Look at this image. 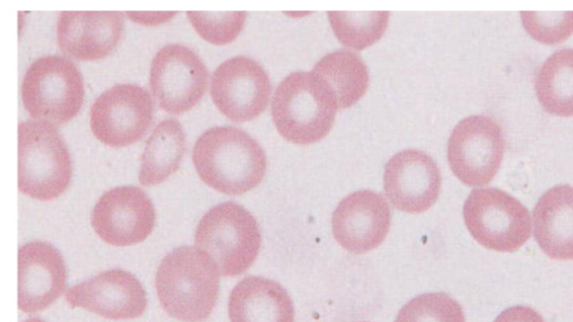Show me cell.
Returning a JSON list of instances; mask_svg holds the SVG:
<instances>
[{
  "instance_id": "cell-1",
  "label": "cell",
  "mask_w": 573,
  "mask_h": 322,
  "mask_svg": "<svg viewBox=\"0 0 573 322\" xmlns=\"http://www.w3.org/2000/svg\"><path fill=\"white\" fill-rule=\"evenodd\" d=\"M200 179L225 195H242L258 187L267 172L262 146L236 127H215L203 133L193 149Z\"/></svg>"
},
{
  "instance_id": "cell-2",
  "label": "cell",
  "mask_w": 573,
  "mask_h": 322,
  "mask_svg": "<svg viewBox=\"0 0 573 322\" xmlns=\"http://www.w3.org/2000/svg\"><path fill=\"white\" fill-rule=\"evenodd\" d=\"M214 260L197 247H182L163 259L156 290L163 310L183 322H203L213 312L220 292Z\"/></svg>"
},
{
  "instance_id": "cell-3",
  "label": "cell",
  "mask_w": 573,
  "mask_h": 322,
  "mask_svg": "<svg viewBox=\"0 0 573 322\" xmlns=\"http://www.w3.org/2000/svg\"><path fill=\"white\" fill-rule=\"evenodd\" d=\"M339 110L338 97L318 74L294 72L277 88L272 114L279 133L289 142L312 144L333 128Z\"/></svg>"
},
{
  "instance_id": "cell-4",
  "label": "cell",
  "mask_w": 573,
  "mask_h": 322,
  "mask_svg": "<svg viewBox=\"0 0 573 322\" xmlns=\"http://www.w3.org/2000/svg\"><path fill=\"white\" fill-rule=\"evenodd\" d=\"M262 240L254 215L234 202L211 208L195 233V247L214 260L224 277L247 272L259 256Z\"/></svg>"
},
{
  "instance_id": "cell-5",
  "label": "cell",
  "mask_w": 573,
  "mask_h": 322,
  "mask_svg": "<svg viewBox=\"0 0 573 322\" xmlns=\"http://www.w3.org/2000/svg\"><path fill=\"white\" fill-rule=\"evenodd\" d=\"M72 180L67 147L54 125L28 120L19 126V189L39 201L61 196Z\"/></svg>"
},
{
  "instance_id": "cell-6",
  "label": "cell",
  "mask_w": 573,
  "mask_h": 322,
  "mask_svg": "<svg viewBox=\"0 0 573 322\" xmlns=\"http://www.w3.org/2000/svg\"><path fill=\"white\" fill-rule=\"evenodd\" d=\"M22 99L32 118L54 126L71 121L85 100L84 77L67 58L50 55L35 61L22 85Z\"/></svg>"
},
{
  "instance_id": "cell-7",
  "label": "cell",
  "mask_w": 573,
  "mask_h": 322,
  "mask_svg": "<svg viewBox=\"0 0 573 322\" xmlns=\"http://www.w3.org/2000/svg\"><path fill=\"white\" fill-rule=\"evenodd\" d=\"M463 214L470 235L488 250L519 251L532 235L529 210L499 189L474 190L465 202Z\"/></svg>"
},
{
  "instance_id": "cell-8",
  "label": "cell",
  "mask_w": 573,
  "mask_h": 322,
  "mask_svg": "<svg viewBox=\"0 0 573 322\" xmlns=\"http://www.w3.org/2000/svg\"><path fill=\"white\" fill-rule=\"evenodd\" d=\"M505 151L501 126L487 116H470L453 130L447 157L454 175L463 184L484 187L498 175Z\"/></svg>"
},
{
  "instance_id": "cell-9",
  "label": "cell",
  "mask_w": 573,
  "mask_h": 322,
  "mask_svg": "<svg viewBox=\"0 0 573 322\" xmlns=\"http://www.w3.org/2000/svg\"><path fill=\"white\" fill-rule=\"evenodd\" d=\"M208 68L191 49L170 44L150 65L149 87L160 109L171 115L191 111L208 89Z\"/></svg>"
},
{
  "instance_id": "cell-10",
  "label": "cell",
  "mask_w": 573,
  "mask_h": 322,
  "mask_svg": "<svg viewBox=\"0 0 573 322\" xmlns=\"http://www.w3.org/2000/svg\"><path fill=\"white\" fill-rule=\"evenodd\" d=\"M270 78L256 61L237 56L222 63L211 79L214 105L227 119L248 122L257 119L268 107Z\"/></svg>"
},
{
  "instance_id": "cell-11",
  "label": "cell",
  "mask_w": 573,
  "mask_h": 322,
  "mask_svg": "<svg viewBox=\"0 0 573 322\" xmlns=\"http://www.w3.org/2000/svg\"><path fill=\"white\" fill-rule=\"evenodd\" d=\"M92 130L103 143L124 148L140 141L153 121V104L141 87L119 85L104 93L92 108Z\"/></svg>"
},
{
  "instance_id": "cell-12",
  "label": "cell",
  "mask_w": 573,
  "mask_h": 322,
  "mask_svg": "<svg viewBox=\"0 0 573 322\" xmlns=\"http://www.w3.org/2000/svg\"><path fill=\"white\" fill-rule=\"evenodd\" d=\"M156 212L149 196L138 187L107 192L96 204L92 224L106 244L130 247L141 244L153 230Z\"/></svg>"
},
{
  "instance_id": "cell-13",
  "label": "cell",
  "mask_w": 573,
  "mask_h": 322,
  "mask_svg": "<svg viewBox=\"0 0 573 322\" xmlns=\"http://www.w3.org/2000/svg\"><path fill=\"white\" fill-rule=\"evenodd\" d=\"M383 186L395 208L422 214L436 204L442 190V174L436 161L427 153L403 150L388 161Z\"/></svg>"
},
{
  "instance_id": "cell-14",
  "label": "cell",
  "mask_w": 573,
  "mask_h": 322,
  "mask_svg": "<svg viewBox=\"0 0 573 322\" xmlns=\"http://www.w3.org/2000/svg\"><path fill=\"white\" fill-rule=\"evenodd\" d=\"M338 244L353 255L379 248L391 227V211L385 198L372 191L356 192L337 207L332 218Z\"/></svg>"
},
{
  "instance_id": "cell-15",
  "label": "cell",
  "mask_w": 573,
  "mask_h": 322,
  "mask_svg": "<svg viewBox=\"0 0 573 322\" xmlns=\"http://www.w3.org/2000/svg\"><path fill=\"white\" fill-rule=\"evenodd\" d=\"M65 300L72 308H82L112 320L136 319L147 308V294L130 272L110 270L70 288Z\"/></svg>"
},
{
  "instance_id": "cell-16",
  "label": "cell",
  "mask_w": 573,
  "mask_h": 322,
  "mask_svg": "<svg viewBox=\"0 0 573 322\" xmlns=\"http://www.w3.org/2000/svg\"><path fill=\"white\" fill-rule=\"evenodd\" d=\"M62 255L45 242H31L19 251V308L36 313L51 307L66 289Z\"/></svg>"
},
{
  "instance_id": "cell-17",
  "label": "cell",
  "mask_w": 573,
  "mask_h": 322,
  "mask_svg": "<svg viewBox=\"0 0 573 322\" xmlns=\"http://www.w3.org/2000/svg\"><path fill=\"white\" fill-rule=\"evenodd\" d=\"M124 25L120 12H63L57 22V44L75 60H102L116 50Z\"/></svg>"
},
{
  "instance_id": "cell-18",
  "label": "cell",
  "mask_w": 573,
  "mask_h": 322,
  "mask_svg": "<svg viewBox=\"0 0 573 322\" xmlns=\"http://www.w3.org/2000/svg\"><path fill=\"white\" fill-rule=\"evenodd\" d=\"M533 234L541 250L551 259L573 260V187L549 190L533 210Z\"/></svg>"
},
{
  "instance_id": "cell-19",
  "label": "cell",
  "mask_w": 573,
  "mask_h": 322,
  "mask_svg": "<svg viewBox=\"0 0 573 322\" xmlns=\"http://www.w3.org/2000/svg\"><path fill=\"white\" fill-rule=\"evenodd\" d=\"M229 316L231 322H295V307L280 283L250 276L232 290Z\"/></svg>"
},
{
  "instance_id": "cell-20",
  "label": "cell",
  "mask_w": 573,
  "mask_h": 322,
  "mask_svg": "<svg viewBox=\"0 0 573 322\" xmlns=\"http://www.w3.org/2000/svg\"><path fill=\"white\" fill-rule=\"evenodd\" d=\"M187 151V137L176 119L160 122L149 137L141 157L139 182L155 186L178 172Z\"/></svg>"
},
{
  "instance_id": "cell-21",
  "label": "cell",
  "mask_w": 573,
  "mask_h": 322,
  "mask_svg": "<svg viewBox=\"0 0 573 322\" xmlns=\"http://www.w3.org/2000/svg\"><path fill=\"white\" fill-rule=\"evenodd\" d=\"M331 86L338 97L339 109H349L367 94L369 68L362 57L349 50L325 55L312 69Z\"/></svg>"
},
{
  "instance_id": "cell-22",
  "label": "cell",
  "mask_w": 573,
  "mask_h": 322,
  "mask_svg": "<svg viewBox=\"0 0 573 322\" xmlns=\"http://www.w3.org/2000/svg\"><path fill=\"white\" fill-rule=\"evenodd\" d=\"M535 94L542 108L556 117H573V50L553 53L540 67Z\"/></svg>"
},
{
  "instance_id": "cell-23",
  "label": "cell",
  "mask_w": 573,
  "mask_h": 322,
  "mask_svg": "<svg viewBox=\"0 0 573 322\" xmlns=\"http://www.w3.org/2000/svg\"><path fill=\"white\" fill-rule=\"evenodd\" d=\"M389 12H330L329 20L338 40L349 49L362 51L384 35Z\"/></svg>"
},
{
  "instance_id": "cell-24",
  "label": "cell",
  "mask_w": 573,
  "mask_h": 322,
  "mask_svg": "<svg viewBox=\"0 0 573 322\" xmlns=\"http://www.w3.org/2000/svg\"><path fill=\"white\" fill-rule=\"evenodd\" d=\"M394 322H466L461 305L449 294L425 293L408 301Z\"/></svg>"
},
{
  "instance_id": "cell-25",
  "label": "cell",
  "mask_w": 573,
  "mask_h": 322,
  "mask_svg": "<svg viewBox=\"0 0 573 322\" xmlns=\"http://www.w3.org/2000/svg\"><path fill=\"white\" fill-rule=\"evenodd\" d=\"M187 15L204 41L219 46L232 43L240 35L247 20L245 12H188Z\"/></svg>"
},
{
  "instance_id": "cell-26",
  "label": "cell",
  "mask_w": 573,
  "mask_h": 322,
  "mask_svg": "<svg viewBox=\"0 0 573 322\" xmlns=\"http://www.w3.org/2000/svg\"><path fill=\"white\" fill-rule=\"evenodd\" d=\"M521 19L530 36L543 44H559L573 34V12H522Z\"/></svg>"
},
{
  "instance_id": "cell-27",
  "label": "cell",
  "mask_w": 573,
  "mask_h": 322,
  "mask_svg": "<svg viewBox=\"0 0 573 322\" xmlns=\"http://www.w3.org/2000/svg\"><path fill=\"white\" fill-rule=\"evenodd\" d=\"M495 322H544V320L534 309L516 305L503 311Z\"/></svg>"
},
{
  "instance_id": "cell-28",
  "label": "cell",
  "mask_w": 573,
  "mask_h": 322,
  "mask_svg": "<svg viewBox=\"0 0 573 322\" xmlns=\"http://www.w3.org/2000/svg\"><path fill=\"white\" fill-rule=\"evenodd\" d=\"M178 13L177 12H167V13H137V12H128L126 15L135 23L146 26H157L163 23H168L171 21Z\"/></svg>"
},
{
  "instance_id": "cell-29",
  "label": "cell",
  "mask_w": 573,
  "mask_h": 322,
  "mask_svg": "<svg viewBox=\"0 0 573 322\" xmlns=\"http://www.w3.org/2000/svg\"><path fill=\"white\" fill-rule=\"evenodd\" d=\"M24 322H45L44 320L40 319V318H31V319H28L26 321Z\"/></svg>"
}]
</instances>
